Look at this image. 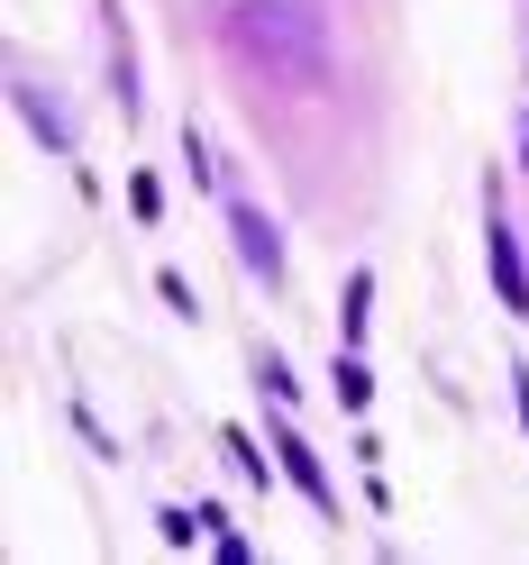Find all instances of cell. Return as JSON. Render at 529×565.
I'll list each match as a JSON object with an SVG mask.
<instances>
[{"instance_id": "obj_1", "label": "cell", "mask_w": 529, "mask_h": 565, "mask_svg": "<svg viewBox=\"0 0 529 565\" xmlns=\"http://www.w3.org/2000/svg\"><path fill=\"white\" fill-rule=\"evenodd\" d=\"M220 38L256 64L265 83H320L329 74V19H320V0H229Z\"/></svg>"}, {"instance_id": "obj_2", "label": "cell", "mask_w": 529, "mask_h": 565, "mask_svg": "<svg viewBox=\"0 0 529 565\" xmlns=\"http://www.w3.org/2000/svg\"><path fill=\"white\" fill-rule=\"evenodd\" d=\"M229 228H237V246H246V265H256L265 282H284V237L265 228V210H246V201H229Z\"/></svg>"}, {"instance_id": "obj_3", "label": "cell", "mask_w": 529, "mask_h": 565, "mask_svg": "<svg viewBox=\"0 0 529 565\" xmlns=\"http://www.w3.org/2000/svg\"><path fill=\"white\" fill-rule=\"evenodd\" d=\"M493 282H502V301H511V310H529V274H520V246H511L502 220H493Z\"/></svg>"}, {"instance_id": "obj_4", "label": "cell", "mask_w": 529, "mask_h": 565, "mask_svg": "<svg viewBox=\"0 0 529 565\" xmlns=\"http://www.w3.org/2000/svg\"><path fill=\"white\" fill-rule=\"evenodd\" d=\"M284 466H293V483L310 492V502L329 511V483H320V466H310V447H301V438H284Z\"/></svg>"}, {"instance_id": "obj_5", "label": "cell", "mask_w": 529, "mask_h": 565, "mask_svg": "<svg viewBox=\"0 0 529 565\" xmlns=\"http://www.w3.org/2000/svg\"><path fill=\"white\" fill-rule=\"evenodd\" d=\"M520 419H529V374H520Z\"/></svg>"}]
</instances>
